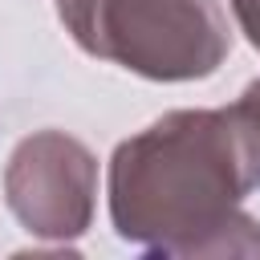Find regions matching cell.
I'll return each mask as SVG.
<instances>
[{
    "label": "cell",
    "mask_w": 260,
    "mask_h": 260,
    "mask_svg": "<svg viewBox=\"0 0 260 260\" xmlns=\"http://www.w3.org/2000/svg\"><path fill=\"white\" fill-rule=\"evenodd\" d=\"M69 32L93 53L146 77H203L228 53L215 0H57Z\"/></svg>",
    "instance_id": "7a4b0ae2"
},
{
    "label": "cell",
    "mask_w": 260,
    "mask_h": 260,
    "mask_svg": "<svg viewBox=\"0 0 260 260\" xmlns=\"http://www.w3.org/2000/svg\"><path fill=\"white\" fill-rule=\"evenodd\" d=\"M252 183H260V138L240 102L211 114H171L118 146L114 223L126 240L158 248L167 232L223 228Z\"/></svg>",
    "instance_id": "6da1fadb"
}]
</instances>
